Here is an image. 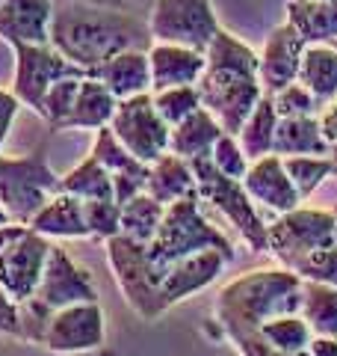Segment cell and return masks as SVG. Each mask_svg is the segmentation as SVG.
Returning a JSON list of instances; mask_svg holds the SVG:
<instances>
[{
    "label": "cell",
    "instance_id": "obj_1",
    "mask_svg": "<svg viewBox=\"0 0 337 356\" xmlns=\"http://www.w3.org/2000/svg\"><path fill=\"white\" fill-rule=\"evenodd\" d=\"M51 44L65 60L89 72L121 51H148L154 39L148 15L60 0V3H53Z\"/></svg>",
    "mask_w": 337,
    "mask_h": 356
},
{
    "label": "cell",
    "instance_id": "obj_2",
    "mask_svg": "<svg viewBox=\"0 0 337 356\" xmlns=\"http://www.w3.org/2000/svg\"><path fill=\"white\" fill-rule=\"evenodd\" d=\"M205 72L196 83L201 107L219 122L225 134L237 137L245 119L263 98V86L257 77L261 57L249 44L219 27L210 48L205 51Z\"/></svg>",
    "mask_w": 337,
    "mask_h": 356
},
{
    "label": "cell",
    "instance_id": "obj_3",
    "mask_svg": "<svg viewBox=\"0 0 337 356\" xmlns=\"http://www.w3.org/2000/svg\"><path fill=\"white\" fill-rule=\"evenodd\" d=\"M302 309V276L290 267H261L228 282L216 297V321L225 336H240L263 321Z\"/></svg>",
    "mask_w": 337,
    "mask_h": 356
},
{
    "label": "cell",
    "instance_id": "obj_4",
    "mask_svg": "<svg viewBox=\"0 0 337 356\" xmlns=\"http://www.w3.org/2000/svg\"><path fill=\"white\" fill-rule=\"evenodd\" d=\"M198 202L201 199L196 191L193 196H184L178 202L166 205L163 220L157 226V235L145 243V250H148V255L157 264H175L201 250H222L234 259L231 241L216 226H210L207 217L201 214Z\"/></svg>",
    "mask_w": 337,
    "mask_h": 356
},
{
    "label": "cell",
    "instance_id": "obj_5",
    "mask_svg": "<svg viewBox=\"0 0 337 356\" xmlns=\"http://www.w3.org/2000/svg\"><path fill=\"white\" fill-rule=\"evenodd\" d=\"M62 175L48 163V152L36 149L27 158H0V205L12 222L30 226V220L60 193Z\"/></svg>",
    "mask_w": 337,
    "mask_h": 356
},
{
    "label": "cell",
    "instance_id": "obj_6",
    "mask_svg": "<svg viewBox=\"0 0 337 356\" xmlns=\"http://www.w3.org/2000/svg\"><path fill=\"white\" fill-rule=\"evenodd\" d=\"M107 259L128 306L142 321L160 318L163 315L160 288H163L168 264H157L148 255V250H145V243H137L125 235H112L107 241Z\"/></svg>",
    "mask_w": 337,
    "mask_h": 356
},
{
    "label": "cell",
    "instance_id": "obj_7",
    "mask_svg": "<svg viewBox=\"0 0 337 356\" xmlns=\"http://www.w3.org/2000/svg\"><path fill=\"white\" fill-rule=\"evenodd\" d=\"M196 175V191L198 199H205L219 214L237 229V235L245 241V247L254 252H266V222L261 217V211L254 208L252 196L245 193L243 181L237 178H228L225 172H219L213 166L210 154H201V158L189 161Z\"/></svg>",
    "mask_w": 337,
    "mask_h": 356
},
{
    "label": "cell",
    "instance_id": "obj_8",
    "mask_svg": "<svg viewBox=\"0 0 337 356\" xmlns=\"http://www.w3.org/2000/svg\"><path fill=\"white\" fill-rule=\"evenodd\" d=\"M329 247H337V217L331 211L299 205L278 214L275 222H266V252H273L284 267Z\"/></svg>",
    "mask_w": 337,
    "mask_h": 356
},
{
    "label": "cell",
    "instance_id": "obj_9",
    "mask_svg": "<svg viewBox=\"0 0 337 356\" xmlns=\"http://www.w3.org/2000/svg\"><path fill=\"white\" fill-rule=\"evenodd\" d=\"M51 252V238L39 235L36 229L6 222L0 226V288L15 300L24 303L33 297L42 280L44 261Z\"/></svg>",
    "mask_w": 337,
    "mask_h": 356
},
{
    "label": "cell",
    "instance_id": "obj_10",
    "mask_svg": "<svg viewBox=\"0 0 337 356\" xmlns=\"http://www.w3.org/2000/svg\"><path fill=\"white\" fill-rule=\"evenodd\" d=\"M148 27L154 42L181 44L205 54L219 33V21L210 0H154Z\"/></svg>",
    "mask_w": 337,
    "mask_h": 356
},
{
    "label": "cell",
    "instance_id": "obj_11",
    "mask_svg": "<svg viewBox=\"0 0 337 356\" xmlns=\"http://www.w3.org/2000/svg\"><path fill=\"white\" fill-rule=\"evenodd\" d=\"M110 128L133 158L148 166L168 152V134H172V128L157 113L151 92L121 98L116 113L110 119Z\"/></svg>",
    "mask_w": 337,
    "mask_h": 356
},
{
    "label": "cell",
    "instance_id": "obj_12",
    "mask_svg": "<svg viewBox=\"0 0 337 356\" xmlns=\"http://www.w3.org/2000/svg\"><path fill=\"white\" fill-rule=\"evenodd\" d=\"M15 83L12 95L21 104L33 107L42 116L44 95L62 77H86V69L65 60L53 44H24L15 42Z\"/></svg>",
    "mask_w": 337,
    "mask_h": 356
},
{
    "label": "cell",
    "instance_id": "obj_13",
    "mask_svg": "<svg viewBox=\"0 0 337 356\" xmlns=\"http://www.w3.org/2000/svg\"><path fill=\"white\" fill-rule=\"evenodd\" d=\"M30 300L44 315H53L56 309H65L74 303H92V300H98V291H95V282L86 267L74 264V259L62 247L51 243L42 280Z\"/></svg>",
    "mask_w": 337,
    "mask_h": 356
},
{
    "label": "cell",
    "instance_id": "obj_14",
    "mask_svg": "<svg viewBox=\"0 0 337 356\" xmlns=\"http://www.w3.org/2000/svg\"><path fill=\"white\" fill-rule=\"evenodd\" d=\"M44 348L53 353H89L104 344V312L98 300L92 303H74L56 309L48 330H44Z\"/></svg>",
    "mask_w": 337,
    "mask_h": 356
},
{
    "label": "cell",
    "instance_id": "obj_15",
    "mask_svg": "<svg viewBox=\"0 0 337 356\" xmlns=\"http://www.w3.org/2000/svg\"><path fill=\"white\" fill-rule=\"evenodd\" d=\"M89 154L112 175V193H116L119 205H125L128 199L145 193L151 166L133 158V154L119 143V137L112 134L110 125L95 131V143H92V152Z\"/></svg>",
    "mask_w": 337,
    "mask_h": 356
},
{
    "label": "cell",
    "instance_id": "obj_16",
    "mask_svg": "<svg viewBox=\"0 0 337 356\" xmlns=\"http://www.w3.org/2000/svg\"><path fill=\"white\" fill-rule=\"evenodd\" d=\"M228 261H231V255L222 250H201L196 255H187V259L168 264L163 288H160L163 312H168L175 303H181L187 297H193L196 291L207 288L210 282H216V276L225 270Z\"/></svg>",
    "mask_w": 337,
    "mask_h": 356
},
{
    "label": "cell",
    "instance_id": "obj_17",
    "mask_svg": "<svg viewBox=\"0 0 337 356\" xmlns=\"http://www.w3.org/2000/svg\"><path fill=\"white\" fill-rule=\"evenodd\" d=\"M305 48L308 42L302 39V33L290 21H284L281 27L269 33L261 54V65H257V77H261L263 92H275V89L296 81Z\"/></svg>",
    "mask_w": 337,
    "mask_h": 356
},
{
    "label": "cell",
    "instance_id": "obj_18",
    "mask_svg": "<svg viewBox=\"0 0 337 356\" xmlns=\"http://www.w3.org/2000/svg\"><path fill=\"white\" fill-rule=\"evenodd\" d=\"M243 187L252 196L254 205H263L269 211H275V214H287V211L302 205V199L278 154H263V158L252 161L243 175Z\"/></svg>",
    "mask_w": 337,
    "mask_h": 356
},
{
    "label": "cell",
    "instance_id": "obj_19",
    "mask_svg": "<svg viewBox=\"0 0 337 356\" xmlns=\"http://www.w3.org/2000/svg\"><path fill=\"white\" fill-rule=\"evenodd\" d=\"M53 0H0V39L51 44Z\"/></svg>",
    "mask_w": 337,
    "mask_h": 356
},
{
    "label": "cell",
    "instance_id": "obj_20",
    "mask_svg": "<svg viewBox=\"0 0 337 356\" xmlns=\"http://www.w3.org/2000/svg\"><path fill=\"white\" fill-rule=\"evenodd\" d=\"M205 54L181 44L154 42L148 48V65H151V92L175 86H196L201 72H205Z\"/></svg>",
    "mask_w": 337,
    "mask_h": 356
},
{
    "label": "cell",
    "instance_id": "obj_21",
    "mask_svg": "<svg viewBox=\"0 0 337 356\" xmlns=\"http://www.w3.org/2000/svg\"><path fill=\"white\" fill-rule=\"evenodd\" d=\"M86 77L101 81L112 95L119 98H133L139 92H151V65H148V51H121L112 60L89 69Z\"/></svg>",
    "mask_w": 337,
    "mask_h": 356
},
{
    "label": "cell",
    "instance_id": "obj_22",
    "mask_svg": "<svg viewBox=\"0 0 337 356\" xmlns=\"http://www.w3.org/2000/svg\"><path fill=\"white\" fill-rule=\"evenodd\" d=\"M116 107H119V98L112 95L104 83L95 81V77H83V81H80V92H77V98H74L71 113L65 116V122L56 131H77V128L98 131V128L110 125Z\"/></svg>",
    "mask_w": 337,
    "mask_h": 356
},
{
    "label": "cell",
    "instance_id": "obj_23",
    "mask_svg": "<svg viewBox=\"0 0 337 356\" xmlns=\"http://www.w3.org/2000/svg\"><path fill=\"white\" fill-rule=\"evenodd\" d=\"M30 229H36L44 238H89L83 202L62 191L53 193L48 205L30 220Z\"/></svg>",
    "mask_w": 337,
    "mask_h": 356
},
{
    "label": "cell",
    "instance_id": "obj_24",
    "mask_svg": "<svg viewBox=\"0 0 337 356\" xmlns=\"http://www.w3.org/2000/svg\"><path fill=\"white\" fill-rule=\"evenodd\" d=\"M145 193L154 196L157 202H163V205H172V202H178V199H184V196H193L196 193V175H193L189 161L178 158V154H172V152H166L160 161L151 163Z\"/></svg>",
    "mask_w": 337,
    "mask_h": 356
},
{
    "label": "cell",
    "instance_id": "obj_25",
    "mask_svg": "<svg viewBox=\"0 0 337 356\" xmlns=\"http://www.w3.org/2000/svg\"><path fill=\"white\" fill-rule=\"evenodd\" d=\"M287 21L308 44H331L337 39V0H290Z\"/></svg>",
    "mask_w": 337,
    "mask_h": 356
},
{
    "label": "cell",
    "instance_id": "obj_26",
    "mask_svg": "<svg viewBox=\"0 0 337 356\" xmlns=\"http://www.w3.org/2000/svg\"><path fill=\"white\" fill-rule=\"evenodd\" d=\"M296 81L325 107L337 98V48L334 44H308L302 54L299 77Z\"/></svg>",
    "mask_w": 337,
    "mask_h": 356
},
{
    "label": "cell",
    "instance_id": "obj_27",
    "mask_svg": "<svg viewBox=\"0 0 337 356\" xmlns=\"http://www.w3.org/2000/svg\"><path fill=\"white\" fill-rule=\"evenodd\" d=\"M222 125L213 119L205 107H198L196 113H189L184 122H178L168 134V152L178 154V158H201V154H210L213 143L222 137Z\"/></svg>",
    "mask_w": 337,
    "mask_h": 356
},
{
    "label": "cell",
    "instance_id": "obj_28",
    "mask_svg": "<svg viewBox=\"0 0 337 356\" xmlns=\"http://www.w3.org/2000/svg\"><path fill=\"white\" fill-rule=\"evenodd\" d=\"M331 146L325 143L317 116H287L278 119L273 154L287 158V154H329Z\"/></svg>",
    "mask_w": 337,
    "mask_h": 356
},
{
    "label": "cell",
    "instance_id": "obj_29",
    "mask_svg": "<svg viewBox=\"0 0 337 356\" xmlns=\"http://www.w3.org/2000/svg\"><path fill=\"white\" fill-rule=\"evenodd\" d=\"M299 315L308 321L313 336L337 339V288L313 280H302V309Z\"/></svg>",
    "mask_w": 337,
    "mask_h": 356
},
{
    "label": "cell",
    "instance_id": "obj_30",
    "mask_svg": "<svg viewBox=\"0 0 337 356\" xmlns=\"http://www.w3.org/2000/svg\"><path fill=\"white\" fill-rule=\"evenodd\" d=\"M275 125H278V113L273 107V98L269 92H263V98L257 102V107L252 110V116L245 119V125L237 134V143L243 154L252 161L263 158V154H273V140H275Z\"/></svg>",
    "mask_w": 337,
    "mask_h": 356
},
{
    "label": "cell",
    "instance_id": "obj_31",
    "mask_svg": "<svg viewBox=\"0 0 337 356\" xmlns=\"http://www.w3.org/2000/svg\"><path fill=\"white\" fill-rule=\"evenodd\" d=\"M163 211H166V205L157 202V199L148 196V193H139V196L128 199V202L121 205V232L119 235H125V238L137 241V243H148L157 235Z\"/></svg>",
    "mask_w": 337,
    "mask_h": 356
},
{
    "label": "cell",
    "instance_id": "obj_32",
    "mask_svg": "<svg viewBox=\"0 0 337 356\" xmlns=\"http://www.w3.org/2000/svg\"><path fill=\"white\" fill-rule=\"evenodd\" d=\"M60 191L71 193L77 199H116V193H112V175L92 154H89L83 163H77L71 172L62 175Z\"/></svg>",
    "mask_w": 337,
    "mask_h": 356
},
{
    "label": "cell",
    "instance_id": "obj_33",
    "mask_svg": "<svg viewBox=\"0 0 337 356\" xmlns=\"http://www.w3.org/2000/svg\"><path fill=\"white\" fill-rule=\"evenodd\" d=\"M281 163H284V170L302 202L313 196V191H317L325 178L334 175V163L329 154H287V158H281Z\"/></svg>",
    "mask_w": 337,
    "mask_h": 356
},
{
    "label": "cell",
    "instance_id": "obj_34",
    "mask_svg": "<svg viewBox=\"0 0 337 356\" xmlns=\"http://www.w3.org/2000/svg\"><path fill=\"white\" fill-rule=\"evenodd\" d=\"M151 95H154L157 113H160V119L168 128H175L178 122H184L189 113H196L201 107L196 86H175V89H163V92H151Z\"/></svg>",
    "mask_w": 337,
    "mask_h": 356
},
{
    "label": "cell",
    "instance_id": "obj_35",
    "mask_svg": "<svg viewBox=\"0 0 337 356\" xmlns=\"http://www.w3.org/2000/svg\"><path fill=\"white\" fill-rule=\"evenodd\" d=\"M83 217L89 226V238L110 241L121 232V205L116 199H80Z\"/></svg>",
    "mask_w": 337,
    "mask_h": 356
},
{
    "label": "cell",
    "instance_id": "obj_36",
    "mask_svg": "<svg viewBox=\"0 0 337 356\" xmlns=\"http://www.w3.org/2000/svg\"><path fill=\"white\" fill-rule=\"evenodd\" d=\"M80 81L83 77H62V81H56L48 95H44V107H42V116L48 122V128L56 131L65 122V116L71 113L74 107V98L80 92Z\"/></svg>",
    "mask_w": 337,
    "mask_h": 356
},
{
    "label": "cell",
    "instance_id": "obj_37",
    "mask_svg": "<svg viewBox=\"0 0 337 356\" xmlns=\"http://www.w3.org/2000/svg\"><path fill=\"white\" fill-rule=\"evenodd\" d=\"M269 98H273V107H275L278 119H287V116H317L322 110L317 98H313L299 81L281 86V89H275V92H269Z\"/></svg>",
    "mask_w": 337,
    "mask_h": 356
},
{
    "label": "cell",
    "instance_id": "obj_38",
    "mask_svg": "<svg viewBox=\"0 0 337 356\" xmlns=\"http://www.w3.org/2000/svg\"><path fill=\"white\" fill-rule=\"evenodd\" d=\"M210 161H213V166H216L219 172H225L228 178H237V181H243L245 170H249V158L243 154L237 137H231V134H222V137L213 143Z\"/></svg>",
    "mask_w": 337,
    "mask_h": 356
},
{
    "label": "cell",
    "instance_id": "obj_39",
    "mask_svg": "<svg viewBox=\"0 0 337 356\" xmlns=\"http://www.w3.org/2000/svg\"><path fill=\"white\" fill-rule=\"evenodd\" d=\"M290 270H296L302 280H313V282H325L337 288V247L311 252L305 259H299Z\"/></svg>",
    "mask_w": 337,
    "mask_h": 356
},
{
    "label": "cell",
    "instance_id": "obj_40",
    "mask_svg": "<svg viewBox=\"0 0 337 356\" xmlns=\"http://www.w3.org/2000/svg\"><path fill=\"white\" fill-rule=\"evenodd\" d=\"M0 332L3 336L21 339V318H18V303L0 288Z\"/></svg>",
    "mask_w": 337,
    "mask_h": 356
},
{
    "label": "cell",
    "instance_id": "obj_41",
    "mask_svg": "<svg viewBox=\"0 0 337 356\" xmlns=\"http://www.w3.org/2000/svg\"><path fill=\"white\" fill-rule=\"evenodd\" d=\"M18 107H21L18 98L12 92H6V89H0V146H3L6 134H9V128H12V122L18 116Z\"/></svg>",
    "mask_w": 337,
    "mask_h": 356
},
{
    "label": "cell",
    "instance_id": "obj_42",
    "mask_svg": "<svg viewBox=\"0 0 337 356\" xmlns=\"http://www.w3.org/2000/svg\"><path fill=\"white\" fill-rule=\"evenodd\" d=\"M77 3H92V6H110V9H128L137 15H148L154 0H77Z\"/></svg>",
    "mask_w": 337,
    "mask_h": 356
},
{
    "label": "cell",
    "instance_id": "obj_43",
    "mask_svg": "<svg viewBox=\"0 0 337 356\" xmlns=\"http://www.w3.org/2000/svg\"><path fill=\"white\" fill-rule=\"evenodd\" d=\"M317 119H320V131H322L325 143L334 146V143H337V98H331V102L320 110Z\"/></svg>",
    "mask_w": 337,
    "mask_h": 356
},
{
    "label": "cell",
    "instance_id": "obj_44",
    "mask_svg": "<svg viewBox=\"0 0 337 356\" xmlns=\"http://www.w3.org/2000/svg\"><path fill=\"white\" fill-rule=\"evenodd\" d=\"M308 350H311V356H337V339H331V336H313Z\"/></svg>",
    "mask_w": 337,
    "mask_h": 356
},
{
    "label": "cell",
    "instance_id": "obj_45",
    "mask_svg": "<svg viewBox=\"0 0 337 356\" xmlns=\"http://www.w3.org/2000/svg\"><path fill=\"white\" fill-rule=\"evenodd\" d=\"M6 222H12V220H9V214L3 211V205H0V226H6Z\"/></svg>",
    "mask_w": 337,
    "mask_h": 356
},
{
    "label": "cell",
    "instance_id": "obj_46",
    "mask_svg": "<svg viewBox=\"0 0 337 356\" xmlns=\"http://www.w3.org/2000/svg\"><path fill=\"white\" fill-rule=\"evenodd\" d=\"M331 214H334V217H337V202H334V208H331Z\"/></svg>",
    "mask_w": 337,
    "mask_h": 356
},
{
    "label": "cell",
    "instance_id": "obj_47",
    "mask_svg": "<svg viewBox=\"0 0 337 356\" xmlns=\"http://www.w3.org/2000/svg\"><path fill=\"white\" fill-rule=\"evenodd\" d=\"M331 44H334V48H337V39H334V42H331Z\"/></svg>",
    "mask_w": 337,
    "mask_h": 356
}]
</instances>
